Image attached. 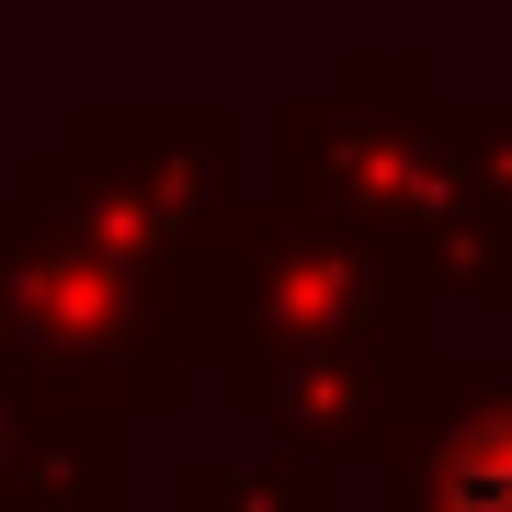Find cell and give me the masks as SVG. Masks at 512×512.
Instances as JSON below:
<instances>
[{
    "label": "cell",
    "mask_w": 512,
    "mask_h": 512,
    "mask_svg": "<svg viewBox=\"0 0 512 512\" xmlns=\"http://www.w3.org/2000/svg\"><path fill=\"white\" fill-rule=\"evenodd\" d=\"M444 512H512V433L456 444V467H444Z\"/></svg>",
    "instance_id": "1"
}]
</instances>
